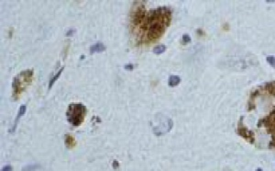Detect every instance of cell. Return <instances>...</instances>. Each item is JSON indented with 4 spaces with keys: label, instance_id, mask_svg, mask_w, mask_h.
I'll list each match as a JSON object with an SVG mask.
<instances>
[{
    "label": "cell",
    "instance_id": "cell-1",
    "mask_svg": "<svg viewBox=\"0 0 275 171\" xmlns=\"http://www.w3.org/2000/svg\"><path fill=\"white\" fill-rule=\"evenodd\" d=\"M171 20L170 8L161 7L146 11L142 1H135L130 13L131 32L139 44H147L164 33Z\"/></svg>",
    "mask_w": 275,
    "mask_h": 171
},
{
    "label": "cell",
    "instance_id": "cell-2",
    "mask_svg": "<svg viewBox=\"0 0 275 171\" xmlns=\"http://www.w3.org/2000/svg\"><path fill=\"white\" fill-rule=\"evenodd\" d=\"M32 77H33V70H26L21 72L13 79V98L17 99L20 96V94L25 91L26 88L32 82Z\"/></svg>",
    "mask_w": 275,
    "mask_h": 171
},
{
    "label": "cell",
    "instance_id": "cell-3",
    "mask_svg": "<svg viewBox=\"0 0 275 171\" xmlns=\"http://www.w3.org/2000/svg\"><path fill=\"white\" fill-rule=\"evenodd\" d=\"M86 115V107L83 105L82 103H72L70 104L66 116L68 121L73 126L77 127L82 124V122L84 120V117Z\"/></svg>",
    "mask_w": 275,
    "mask_h": 171
},
{
    "label": "cell",
    "instance_id": "cell-4",
    "mask_svg": "<svg viewBox=\"0 0 275 171\" xmlns=\"http://www.w3.org/2000/svg\"><path fill=\"white\" fill-rule=\"evenodd\" d=\"M158 125L153 126V132L156 135H163L171 131L172 128V121L163 114H158Z\"/></svg>",
    "mask_w": 275,
    "mask_h": 171
},
{
    "label": "cell",
    "instance_id": "cell-5",
    "mask_svg": "<svg viewBox=\"0 0 275 171\" xmlns=\"http://www.w3.org/2000/svg\"><path fill=\"white\" fill-rule=\"evenodd\" d=\"M26 110H27V106L26 105H21L19 110V113H18L17 117H16V119H15L14 124H13L11 129L9 130V132H14L16 131V129H17V126H18V122H19V119L21 118V117L25 114Z\"/></svg>",
    "mask_w": 275,
    "mask_h": 171
},
{
    "label": "cell",
    "instance_id": "cell-6",
    "mask_svg": "<svg viewBox=\"0 0 275 171\" xmlns=\"http://www.w3.org/2000/svg\"><path fill=\"white\" fill-rule=\"evenodd\" d=\"M106 50V46L102 43V42H96L95 44L92 45L90 47V53H95V52H102Z\"/></svg>",
    "mask_w": 275,
    "mask_h": 171
},
{
    "label": "cell",
    "instance_id": "cell-7",
    "mask_svg": "<svg viewBox=\"0 0 275 171\" xmlns=\"http://www.w3.org/2000/svg\"><path fill=\"white\" fill-rule=\"evenodd\" d=\"M181 82V78L178 77V76H174V74H172L169 77V80H168V85L169 87H176L180 84Z\"/></svg>",
    "mask_w": 275,
    "mask_h": 171
},
{
    "label": "cell",
    "instance_id": "cell-8",
    "mask_svg": "<svg viewBox=\"0 0 275 171\" xmlns=\"http://www.w3.org/2000/svg\"><path fill=\"white\" fill-rule=\"evenodd\" d=\"M64 142H65V145L68 148H73L75 146V145H76V142H75L74 138L72 135H69V134H67L65 136V140H64Z\"/></svg>",
    "mask_w": 275,
    "mask_h": 171
},
{
    "label": "cell",
    "instance_id": "cell-9",
    "mask_svg": "<svg viewBox=\"0 0 275 171\" xmlns=\"http://www.w3.org/2000/svg\"><path fill=\"white\" fill-rule=\"evenodd\" d=\"M63 69H64V67H62L60 70H59L58 72H57V74H55L54 77H53L51 80H50V83H49V89H51V88H52V86L54 85V83L57 81L58 80V78L61 77V74H62V71H63Z\"/></svg>",
    "mask_w": 275,
    "mask_h": 171
},
{
    "label": "cell",
    "instance_id": "cell-10",
    "mask_svg": "<svg viewBox=\"0 0 275 171\" xmlns=\"http://www.w3.org/2000/svg\"><path fill=\"white\" fill-rule=\"evenodd\" d=\"M37 168H40V165L38 164H29L22 168V171H35Z\"/></svg>",
    "mask_w": 275,
    "mask_h": 171
},
{
    "label": "cell",
    "instance_id": "cell-11",
    "mask_svg": "<svg viewBox=\"0 0 275 171\" xmlns=\"http://www.w3.org/2000/svg\"><path fill=\"white\" fill-rule=\"evenodd\" d=\"M166 51V46L165 45H158L153 48V52L155 54H161L163 52Z\"/></svg>",
    "mask_w": 275,
    "mask_h": 171
},
{
    "label": "cell",
    "instance_id": "cell-12",
    "mask_svg": "<svg viewBox=\"0 0 275 171\" xmlns=\"http://www.w3.org/2000/svg\"><path fill=\"white\" fill-rule=\"evenodd\" d=\"M182 43H183V44L189 43V42L191 41V37H190V35H189V34H183V35H182Z\"/></svg>",
    "mask_w": 275,
    "mask_h": 171
},
{
    "label": "cell",
    "instance_id": "cell-13",
    "mask_svg": "<svg viewBox=\"0 0 275 171\" xmlns=\"http://www.w3.org/2000/svg\"><path fill=\"white\" fill-rule=\"evenodd\" d=\"M267 62L270 63V65H271V66L275 68V57L274 56H268L267 57Z\"/></svg>",
    "mask_w": 275,
    "mask_h": 171
},
{
    "label": "cell",
    "instance_id": "cell-14",
    "mask_svg": "<svg viewBox=\"0 0 275 171\" xmlns=\"http://www.w3.org/2000/svg\"><path fill=\"white\" fill-rule=\"evenodd\" d=\"M124 68H125L126 70H129V71H131V70H133V69L135 68V66H134V65H132V63H128V65H126L125 66H124Z\"/></svg>",
    "mask_w": 275,
    "mask_h": 171
},
{
    "label": "cell",
    "instance_id": "cell-15",
    "mask_svg": "<svg viewBox=\"0 0 275 171\" xmlns=\"http://www.w3.org/2000/svg\"><path fill=\"white\" fill-rule=\"evenodd\" d=\"M2 171H12V167L11 165H6V167H4Z\"/></svg>",
    "mask_w": 275,
    "mask_h": 171
},
{
    "label": "cell",
    "instance_id": "cell-16",
    "mask_svg": "<svg viewBox=\"0 0 275 171\" xmlns=\"http://www.w3.org/2000/svg\"><path fill=\"white\" fill-rule=\"evenodd\" d=\"M74 32H75V30H68L67 32H66V36H67V37L72 36Z\"/></svg>",
    "mask_w": 275,
    "mask_h": 171
},
{
    "label": "cell",
    "instance_id": "cell-17",
    "mask_svg": "<svg viewBox=\"0 0 275 171\" xmlns=\"http://www.w3.org/2000/svg\"><path fill=\"white\" fill-rule=\"evenodd\" d=\"M118 167H119V164H118V162L117 161V160H115V161L113 162V168H114L115 169H117Z\"/></svg>",
    "mask_w": 275,
    "mask_h": 171
},
{
    "label": "cell",
    "instance_id": "cell-18",
    "mask_svg": "<svg viewBox=\"0 0 275 171\" xmlns=\"http://www.w3.org/2000/svg\"><path fill=\"white\" fill-rule=\"evenodd\" d=\"M256 171H263V170H262L261 168H258V169H257Z\"/></svg>",
    "mask_w": 275,
    "mask_h": 171
}]
</instances>
